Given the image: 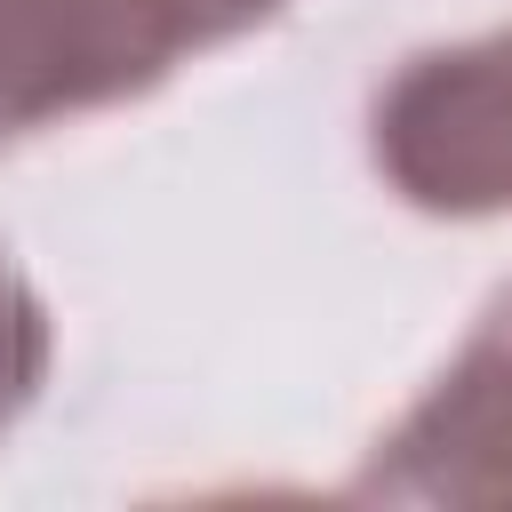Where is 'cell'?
Returning <instances> with one entry per match:
<instances>
[{
  "label": "cell",
  "mask_w": 512,
  "mask_h": 512,
  "mask_svg": "<svg viewBox=\"0 0 512 512\" xmlns=\"http://www.w3.org/2000/svg\"><path fill=\"white\" fill-rule=\"evenodd\" d=\"M280 0H0V136L144 96Z\"/></svg>",
  "instance_id": "6da1fadb"
},
{
  "label": "cell",
  "mask_w": 512,
  "mask_h": 512,
  "mask_svg": "<svg viewBox=\"0 0 512 512\" xmlns=\"http://www.w3.org/2000/svg\"><path fill=\"white\" fill-rule=\"evenodd\" d=\"M368 152L424 216H512V32L408 56L376 96Z\"/></svg>",
  "instance_id": "7a4b0ae2"
},
{
  "label": "cell",
  "mask_w": 512,
  "mask_h": 512,
  "mask_svg": "<svg viewBox=\"0 0 512 512\" xmlns=\"http://www.w3.org/2000/svg\"><path fill=\"white\" fill-rule=\"evenodd\" d=\"M352 496L480 504V512L512 504V288H496V304L440 368V384L376 440Z\"/></svg>",
  "instance_id": "3957f363"
},
{
  "label": "cell",
  "mask_w": 512,
  "mask_h": 512,
  "mask_svg": "<svg viewBox=\"0 0 512 512\" xmlns=\"http://www.w3.org/2000/svg\"><path fill=\"white\" fill-rule=\"evenodd\" d=\"M40 376H48V312L0 256V424L40 392Z\"/></svg>",
  "instance_id": "277c9868"
}]
</instances>
